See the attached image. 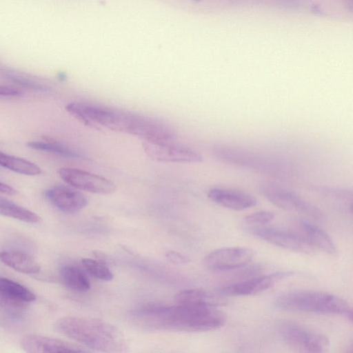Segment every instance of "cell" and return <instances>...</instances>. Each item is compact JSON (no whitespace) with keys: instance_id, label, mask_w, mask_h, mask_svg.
Instances as JSON below:
<instances>
[{"instance_id":"cell-13","label":"cell","mask_w":353,"mask_h":353,"mask_svg":"<svg viewBox=\"0 0 353 353\" xmlns=\"http://www.w3.org/2000/svg\"><path fill=\"white\" fill-rule=\"evenodd\" d=\"M21 345L26 353H83L68 343L34 334L23 336Z\"/></svg>"},{"instance_id":"cell-21","label":"cell","mask_w":353,"mask_h":353,"mask_svg":"<svg viewBox=\"0 0 353 353\" xmlns=\"http://www.w3.org/2000/svg\"><path fill=\"white\" fill-rule=\"evenodd\" d=\"M0 214L27 223L39 222L41 218L32 211L0 197Z\"/></svg>"},{"instance_id":"cell-6","label":"cell","mask_w":353,"mask_h":353,"mask_svg":"<svg viewBox=\"0 0 353 353\" xmlns=\"http://www.w3.org/2000/svg\"><path fill=\"white\" fill-rule=\"evenodd\" d=\"M260 192L270 203L280 208L301 213L316 219L322 217L319 208L291 190L275 185L264 184L261 187Z\"/></svg>"},{"instance_id":"cell-28","label":"cell","mask_w":353,"mask_h":353,"mask_svg":"<svg viewBox=\"0 0 353 353\" xmlns=\"http://www.w3.org/2000/svg\"><path fill=\"white\" fill-rule=\"evenodd\" d=\"M0 306H2V307H12V308H14V307H16V308H19V307H23V306H25V305H22V304H20V303H16L10 299H9L8 298L6 297L4 295H3L2 294L0 293Z\"/></svg>"},{"instance_id":"cell-14","label":"cell","mask_w":353,"mask_h":353,"mask_svg":"<svg viewBox=\"0 0 353 353\" xmlns=\"http://www.w3.org/2000/svg\"><path fill=\"white\" fill-rule=\"evenodd\" d=\"M45 194L54 206L64 212H77L86 207L88 203L82 193L62 185L50 188Z\"/></svg>"},{"instance_id":"cell-11","label":"cell","mask_w":353,"mask_h":353,"mask_svg":"<svg viewBox=\"0 0 353 353\" xmlns=\"http://www.w3.org/2000/svg\"><path fill=\"white\" fill-rule=\"evenodd\" d=\"M143 148L150 158L158 161L190 163L202 161V157L193 150L171 141H145Z\"/></svg>"},{"instance_id":"cell-5","label":"cell","mask_w":353,"mask_h":353,"mask_svg":"<svg viewBox=\"0 0 353 353\" xmlns=\"http://www.w3.org/2000/svg\"><path fill=\"white\" fill-rule=\"evenodd\" d=\"M280 332L287 345L297 353H326L327 339L323 334L293 322L281 325Z\"/></svg>"},{"instance_id":"cell-19","label":"cell","mask_w":353,"mask_h":353,"mask_svg":"<svg viewBox=\"0 0 353 353\" xmlns=\"http://www.w3.org/2000/svg\"><path fill=\"white\" fill-rule=\"evenodd\" d=\"M60 276L63 284L73 291L84 292L90 288L88 277L77 267L73 265L62 267L60 271Z\"/></svg>"},{"instance_id":"cell-12","label":"cell","mask_w":353,"mask_h":353,"mask_svg":"<svg viewBox=\"0 0 353 353\" xmlns=\"http://www.w3.org/2000/svg\"><path fill=\"white\" fill-rule=\"evenodd\" d=\"M293 232L299 235L315 250H320L330 255L337 252L336 245L330 236L321 228L302 219L293 221Z\"/></svg>"},{"instance_id":"cell-3","label":"cell","mask_w":353,"mask_h":353,"mask_svg":"<svg viewBox=\"0 0 353 353\" xmlns=\"http://www.w3.org/2000/svg\"><path fill=\"white\" fill-rule=\"evenodd\" d=\"M54 329L62 335L95 351L124 353L128 343L116 326L101 319L66 316L58 319Z\"/></svg>"},{"instance_id":"cell-16","label":"cell","mask_w":353,"mask_h":353,"mask_svg":"<svg viewBox=\"0 0 353 353\" xmlns=\"http://www.w3.org/2000/svg\"><path fill=\"white\" fill-rule=\"evenodd\" d=\"M0 261L21 273L36 274L40 270L39 265L31 256L19 251L0 252Z\"/></svg>"},{"instance_id":"cell-4","label":"cell","mask_w":353,"mask_h":353,"mask_svg":"<svg viewBox=\"0 0 353 353\" xmlns=\"http://www.w3.org/2000/svg\"><path fill=\"white\" fill-rule=\"evenodd\" d=\"M277 307L288 311L341 315L352 321V310L343 299L316 290H296L284 293L275 301Z\"/></svg>"},{"instance_id":"cell-26","label":"cell","mask_w":353,"mask_h":353,"mask_svg":"<svg viewBox=\"0 0 353 353\" xmlns=\"http://www.w3.org/2000/svg\"><path fill=\"white\" fill-rule=\"evenodd\" d=\"M167 259L174 264L185 265L190 261V259L179 252L170 250L166 253Z\"/></svg>"},{"instance_id":"cell-2","label":"cell","mask_w":353,"mask_h":353,"mask_svg":"<svg viewBox=\"0 0 353 353\" xmlns=\"http://www.w3.org/2000/svg\"><path fill=\"white\" fill-rule=\"evenodd\" d=\"M65 110L86 125L97 123L114 131L139 137L145 141H170L175 137L170 127L148 117L77 102L68 103Z\"/></svg>"},{"instance_id":"cell-30","label":"cell","mask_w":353,"mask_h":353,"mask_svg":"<svg viewBox=\"0 0 353 353\" xmlns=\"http://www.w3.org/2000/svg\"><path fill=\"white\" fill-rule=\"evenodd\" d=\"M342 353H352V348L350 347L349 348L345 350Z\"/></svg>"},{"instance_id":"cell-9","label":"cell","mask_w":353,"mask_h":353,"mask_svg":"<svg viewBox=\"0 0 353 353\" xmlns=\"http://www.w3.org/2000/svg\"><path fill=\"white\" fill-rule=\"evenodd\" d=\"M61 178L67 183L79 190L100 194L115 192V184L98 174L73 168H61L59 170Z\"/></svg>"},{"instance_id":"cell-24","label":"cell","mask_w":353,"mask_h":353,"mask_svg":"<svg viewBox=\"0 0 353 353\" xmlns=\"http://www.w3.org/2000/svg\"><path fill=\"white\" fill-rule=\"evenodd\" d=\"M274 218V214L270 211H259L252 213L245 218L247 223L252 225H264L271 222Z\"/></svg>"},{"instance_id":"cell-15","label":"cell","mask_w":353,"mask_h":353,"mask_svg":"<svg viewBox=\"0 0 353 353\" xmlns=\"http://www.w3.org/2000/svg\"><path fill=\"white\" fill-rule=\"evenodd\" d=\"M208 196L214 203L233 210H245L257 203L252 195L228 188H212L208 192Z\"/></svg>"},{"instance_id":"cell-22","label":"cell","mask_w":353,"mask_h":353,"mask_svg":"<svg viewBox=\"0 0 353 353\" xmlns=\"http://www.w3.org/2000/svg\"><path fill=\"white\" fill-rule=\"evenodd\" d=\"M29 148L34 150L46 151L67 157H78L79 154L65 145L52 141H30L27 143Z\"/></svg>"},{"instance_id":"cell-18","label":"cell","mask_w":353,"mask_h":353,"mask_svg":"<svg viewBox=\"0 0 353 353\" xmlns=\"http://www.w3.org/2000/svg\"><path fill=\"white\" fill-rule=\"evenodd\" d=\"M0 293L9 299L22 304L36 299L35 294L25 286L9 279L0 276Z\"/></svg>"},{"instance_id":"cell-10","label":"cell","mask_w":353,"mask_h":353,"mask_svg":"<svg viewBox=\"0 0 353 353\" xmlns=\"http://www.w3.org/2000/svg\"><path fill=\"white\" fill-rule=\"evenodd\" d=\"M254 256V251L249 248L225 247L209 253L204 262L211 270L227 271L245 267Z\"/></svg>"},{"instance_id":"cell-1","label":"cell","mask_w":353,"mask_h":353,"mask_svg":"<svg viewBox=\"0 0 353 353\" xmlns=\"http://www.w3.org/2000/svg\"><path fill=\"white\" fill-rule=\"evenodd\" d=\"M132 319L150 330L199 332L219 329L226 322L225 314L210 305H148L132 312Z\"/></svg>"},{"instance_id":"cell-8","label":"cell","mask_w":353,"mask_h":353,"mask_svg":"<svg viewBox=\"0 0 353 353\" xmlns=\"http://www.w3.org/2000/svg\"><path fill=\"white\" fill-rule=\"evenodd\" d=\"M290 272H278L260 275L220 287L218 294L222 296L254 295L272 288L280 281L292 276Z\"/></svg>"},{"instance_id":"cell-17","label":"cell","mask_w":353,"mask_h":353,"mask_svg":"<svg viewBox=\"0 0 353 353\" xmlns=\"http://www.w3.org/2000/svg\"><path fill=\"white\" fill-rule=\"evenodd\" d=\"M177 304L182 305H210L221 306L225 301L220 295H215L197 289L184 290L176 296Z\"/></svg>"},{"instance_id":"cell-25","label":"cell","mask_w":353,"mask_h":353,"mask_svg":"<svg viewBox=\"0 0 353 353\" xmlns=\"http://www.w3.org/2000/svg\"><path fill=\"white\" fill-rule=\"evenodd\" d=\"M6 77L11 81L15 82L16 83L22 87L36 90L38 91H46L48 90L42 84L32 81L31 79H27L20 75L8 73L6 74Z\"/></svg>"},{"instance_id":"cell-29","label":"cell","mask_w":353,"mask_h":353,"mask_svg":"<svg viewBox=\"0 0 353 353\" xmlns=\"http://www.w3.org/2000/svg\"><path fill=\"white\" fill-rule=\"evenodd\" d=\"M0 192L9 194L14 195L17 194V191L12 187L0 182Z\"/></svg>"},{"instance_id":"cell-23","label":"cell","mask_w":353,"mask_h":353,"mask_svg":"<svg viewBox=\"0 0 353 353\" xmlns=\"http://www.w3.org/2000/svg\"><path fill=\"white\" fill-rule=\"evenodd\" d=\"M82 265L85 270L96 279L110 281L113 278L112 272L102 262L85 258L82 259Z\"/></svg>"},{"instance_id":"cell-20","label":"cell","mask_w":353,"mask_h":353,"mask_svg":"<svg viewBox=\"0 0 353 353\" xmlns=\"http://www.w3.org/2000/svg\"><path fill=\"white\" fill-rule=\"evenodd\" d=\"M0 165L26 175L41 174L40 168L32 162L0 152Z\"/></svg>"},{"instance_id":"cell-7","label":"cell","mask_w":353,"mask_h":353,"mask_svg":"<svg viewBox=\"0 0 353 353\" xmlns=\"http://www.w3.org/2000/svg\"><path fill=\"white\" fill-rule=\"evenodd\" d=\"M246 229L255 237L275 246L301 254L315 253L316 250L293 231L260 226H250Z\"/></svg>"},{"instance_id":"cell-27","label":"cell","mask_w":353,"mask_h":353,"mask_svg":"<svg viewBox=\"0 0 353 353\" xmlns=\"http://www.w3.org/2000/svg\"><path fill=\"white\" fill-rule=\"evenodd\" d=\"M22 94V91L19 88L7 85H0V96L21 97Z\"/></svg>"}]
</instances>
